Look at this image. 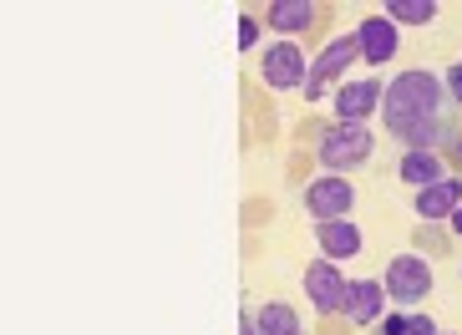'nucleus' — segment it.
Wrapping results in <instances>:
<instances>
[{
  "label": "nucleus",
  "mask_w": 462,
  "mask_h": 335,
  "mask_svg": "<svg viewBox=\"0 0 462 335\" xmlns=\"http://www.w3.org/2000/svg\"><path fill=\"white\" fill-rule=\"evenodd\" d=\"M264 81H270L274 92L300 87V81H305V56H300V46H290V41L270 46V51H264Z\"/></svg>",
  "instance_id": "nucleus-6"
},
{
  "label": "nucleus",
  "mask_w": 462,
  "mask_h": 335,
  "mask_svg": "<svg viewBox=\"0 0 462 335\" xmlns=\"http://www.w3.org/2000/svg\"><path fill=\"white\" fill-rule=\"evenodd\" d=\"M448 92L462 102V67H452V71H448Z\"/></svg>",
  "instance_id": "nucleus-18"
},
{
  "label": "nucleus",
  "mask_w": 462,
  "mask_h": 335,
  "mask_svg": "<svg viewBox=\"0 0 462 335\" xmlns=\"http://www.w3.org/2000/svg\"><path fill=\"white\" fill-rule=\"evenodd\" d=\"M381 300H386V284L376 280H356L351 290H346V315H351L356 325H371L381 315Z\"/></svg>",
  "instance_id": "nucleus-11"
},
{
  "label": "nucleus",
  "mask_w": 462,
  "mask_h": 335,
  "mask_svg": "<svg viewBox=\"0 0 462 335\" xmlns=\"http://www.w3.org/2000/svg\"><path fill=\"white\" fill-rule=\"evenodd\" d=\"M259 335H300V321L290 305H264L259 310Z\"/></svg>",
  "instance_id": "nucleus-15"
},
{
  "label": "nucleus",
  "mask_w": 462,
  "mask_h": 335,
  "mask_svg": "<svg viewBox=\"0 0 462 335\" xmlns=\"http://www.w3.org/2000/svg\"><path fill=\"white\" fill-rule=\"evenodd\" d=\"M356 51H361V41H356V36L330 41L326 51L315 56L310 77H305V97H310V102H315V97H326V81H330V77H340V71L351 67V61H356Z\"/></svg>",
  "instance_id": "nucleus-4"
},
{
  "label": "nucleus",
  "mask_w": 462,
  "mask_h": 335,
  "mask_svg": "<svg viewBox=\"0 0 462 335\" xmlns=\"http://www.w3.org/2000/svg\"><path fill=\"white\" fill-rule=\"evenodd\" d=\"M381 112H386V127L402 143H411V148H432V143H442L452 133L448 127V87L432 71H402L386 87V97H381Z\"/></svg>",
  "instance_id": "nucleus-1"
},
{
  "label": "nucleus",
  "mask_w": 462,
  "mask_h": 335,
  "mask_svg": "<svg viewBox=\"0 0 462 335\" xmlns=\"http://www.w3.org/2000/svg\"><path fill=\"white\" fill-rule=\"evenodd\" d=\"M386 15L421 26V21H432V15H437V5H432V0H392V5H386Z\"/></svg>",
  "instance_id": "nucleus-16"
},
{
  "label": "nucleus",
  "mask_w": 462,
  "mask_h": 335,
  "mask_svg": "<svg viewBox=\"0 0 462 335\" xmlns=\"http://www.w3.org/2000/svg\"><path fill=\"white\" fill-rule=\"evenodd\" d=\"M356 41H361L366 61H392L396 56V31H392V21H381V15H366L361 31H356Z\"/></svg>",
  "instance_id": "nucleus-10"
},
{
  "label": "nucleus",
  "mask_w": 462,
  "mask_h": 335,
  "mask_svg": "<svg viewBox=\"0 0 462 335\" xmlns=\"http://www.w3.org/2000/svg\"><path fill=\"white\" fill-rule=\"evenodd\" d=\"M254 36H259V26H254V21H245V26H239V46H254Z\"/></svg>",
  "instance_id": "nucleus-19"
},
{
  "label": "nucleus",
  "mask_w": 462,
  "mask_h": 335,
  "mask_svg": "<svg viewBox=\"0 0 462 335\" xmlns=\"http://www.w3.org/2000/svg\"><path fill=\"white\" fill-rule=\"evenodd\" d=\"M427 290H432V269H427V259H417V255H396V259H392V269H386V300L417 305V300H427Z\"/></svg>",
  "instance_id": "nucleus-3"
},
{
  "label": "nucleus",
  "mask_w": 462,
  "mask_h": 335,
  "mask_svg": "<svg viewBox=\"0 0 462 335\" xmlns=\"http://www.w3.org/2000/svg\"><path fill=\"white\" fill-rule=\"evenodd\" d=\"M452 228H457V234H462V209H457V214H452Z\"/></svg>",
  "instance_id": "nucleus-21"
},
{
  "label": "nucleus",
  "mask_w": 462,
  "mask_h": 335,
  "mask_svg": "<svg viewBox=\"0 0 462 335\" xmlns=\"http://www.w3.org/2000/svg\"><path fill=\"white\" fill-rule=\"evenodd\" d=\"M315 234H320V249H326V259H351L356 249H361V228H356L351 219H326Z\"/></svg>",
  "instance_id": "nucleus-9"
},
{
  "label": "nucleus",
  "mask_w": 462,
  "mask_h": 335,
  "mask_svg": "<svg viewBox=\"0 0 462 335\" xmlns=\"http://www.w3.org/2000/svg\"><path fill=\"white\" fill-rule=\"evenodd\" d=\"M381 87L376 81H346L336 92V112H340V122H366L371 112H376V102H381Z\"/></svg>",
  "instance_id": "nucleus-8"
},
{
  "label": "nucleus",
  "mask_w": 462,
  "mask_h": 335,
  "mask_svg": "<svg viewBox=\"0 0 462 335\" xmlns=\"http://www.w3.org/2000/svg\"><path fill=\"white\" fill-rule=\"evenodd\" d=\"M402 178H407V183H417V188H432V183H442V163L432 158V153L427 148H411L407 158H402Z\"/></svg>",
  "instance_id": "nucleus-13"
},
{
  "label": "nucleus",
  "mask_w": 462,
  "mask_h": 335,
  "mask_svg": "<svg viewBox=\"0 0 462 335\" xmlns=\"http://www.w3.org/2000/svg\"><path fill=\"white\" fill-rule=\"evenodd\" d=\"M402 330H407V321H386L381 325V335H402Z\"/></svg>",
  "instance_id": "nucleus-20"
},
{
  "label": "nucleus",
  "mask_w": 462,
  "mask_h": 335,
  "mask_svg": "<svg viewBox=\"0 0 462 335\" xmlns=\"http://www.w3.org/2000/svg\"><path fill=\"white\" fill-rule=\"evenodd\" d=\"M376 137L366 133V122H340V127H326L320 133V163L326 168H351V163H366Z\"/></svg>",
  "instance_id": "nucleus-2"
},
{
  "label": "nucleus",
  "mask_w": 462,
  "mask_h": 335,
  "mask_svg": "<svg viewBox=\"0 0 462 335\" xmlns=\"http://www.w3.org/2000/svg\"><path fill=\"white\" fill-rule=\"evenodd\" d=\"M305 203H310V214L326 224V219H340L346 209H351L356 193H351V183H346V178H320V183H310Z\"/></svg>",
  "instance_id": "nucleus-7"
},
{
  "label": "nucleus",
  "mask_w": 462,
  "mask_h": 335,
  "mask_svg": "<svg viewBox=\"0 0 462 335\" xmlns=\"http://www.w3.org/2000/svg\"><path fill=\"white\" fill-rule=\"evenodd\" d=\"M402 335H437V325L427 321V315H411V321H407V330H402Z\"/></svg>",
  "instance_id": "nucleus-17"
},
{
  "label": "nucleus",
  "mask_w": 462,
  "mask_h": 335,
  "mask_svg": "<svg viewBox=\"0 0 462 335\" xmlns=\"http://www.w3.org/2000/svg\"><path fill=\"white\" fill-rule=\"evenodd\" d=\"M305 290H310V300H315V310H320V315H336V310H346V290H351V284L336 275V265H326V259H320V265L305 269Z\"/></svg>",
  "instance_id": "nucleus-5"
},
{
  "label": "nucleus",
  "mask_w": 462,
  "mask_h": 335,
  "mask_svg": "<svg viewBox=\"0 0 462 335\" xmlns=\"http://www.w3.org/2000/svg\"><path fill=\"white\" fill-rule=\"evenodd\" d=\"M270 21H274L280 31H305V26L315 21V5H310V0H274V5H270Z\"/></svg>",
  "instance_id": "nucleus-14"
},
{
  "label": "nucleus",
  "mask_w": 462,
  "mask_h": 335,
  "mask_svg": "<svg viewBox=\"0 0 462 335\" xmlns=\"http://www.w3.org/2000/svg\"><path fill=\"white\" fill-rule=\"evenodd\" d=\"M457 209H462V183L457 178H442V183L421 188V199H417L421 219H442V214H457Z\"/></svg>",
  "instance_id": "nucleus-12"
}]
</instances>
